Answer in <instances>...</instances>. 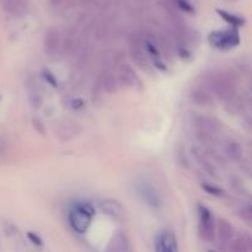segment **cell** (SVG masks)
Returning <instances> with one entry per match:
<instances>
[{
	"label": "cell",
	"mask_w": 252,
	"mask_h": 252,
	"mask_svg": "<svg viewBox=\"0 0 252 252\" xmlns=\"http://www.w3.org/2000/svg\"><path fill=\"white\" fill-rule=\"evenodd\" d=\"M204 84L213 95L223 101H231L236 95L238 81L229 71L211 70L204 75Z\"/></svg>",
	"instance_id": "1"
},
{
	"label": "cell",
	"mask_w": 252,
	"mask_h": 252,
	"mask_svg": "<svg viewBox=\"0 0 252 252\" xmlns=\"http://www.w3.org/2000/svg\"><path fill=\"white\" fill-rule=\"evenodd\" d=\"M95 211L89 203H78L69 211L68 219L70 226L76 233H85L91 224Z\"/></svg>",
	"instance_id": "2"
},
{
	"label": "cell",
	"mask_w": 252,
	"mask_h": 252,
	"mask_svg": "<svg viewBox=\"0 0 252 252\" xmlns=\"http://www.w3.org/2000/svg\"><path fill=\"white\" fill-rule=\"evenodd\" d=\"M209 42L212 46H214L218 49L228 51V49L234 48L240 42L239 32L236 27L225 30V31H214L209 34Z\"/></svg>",
	"instance_id": "3"
},
{
	"label": "cell",
	"mask_w": 252,
	"mask_h": 252,
	"mask_svg": "<svg viewBox=\"0 0 252 252\" xmlns=\"http://www.w3.org/2000/svg\"><path fill=\"white\" fill-rule=\"evenodd\" d=\"M198 216H199V236L202 240L207 243H212L216 239V223L212 212L207 207L199 204L198 206Z\"/></svg>",
	"instance_id": "4"
},
{
	"label": "cell",
	"mask_w": 252,
	"mask_h": 252,
	"mask_svg": "<svg viewBox=\"0 0 252 252\" xmlns=\"http://www.w3.org/2000/svg\"><path fill=\"white\" fill-rule=\"evenodd\" d=\"M194 126L197 128V138L203 139L207 137H216L217 133L220 129L218 121L208 116H194Z\"/></svg>",
	"instance_id": "5"
},
{
	"label": "cell",
	"mask_w": 252,
	"mask_h": 252,
	"mask_svg": "<svg viewBox=\"0 0 252 252\" xmlns=\"http://www.w3.org/2000/svg\"><path fill=\"white\" fill-rule=\"evenodd\" d=\"M135 191L138 192L143 202H145L147 206H149L153 209H159L161 207V199L158 194L157 189L150 182L139 181L135 184Z\"/></svg>",
	"instance_id": "6"
},
{
	"label": "cell",
	"mask_w": 252,
	"mask_h": 252,
	"mask_svg": "<svg viewBox=\"0 0 252 252\" xmlns=\"http://www.w3.org/2000/svg\"><path fill=\"white\" fill-rule=\"evenodd\" d=\"M143 42L140 41L138 37L133 36L129 41V53L130 58L134 62L135 65L138 68H140L142 70L148 71L149 70V61L147 58V54H145L144 49H143Z\"/></svg>",
	"instance_id": "7"
},
{
	"label": "cell",
	"mask_w": 252,
	"mask_h": 252,
	"mask_svg": "<svg viewBox=\"0 0 252 252\" xmlns=\"http://www.w3.org/2000/svg\"><path fill=\"white\" fill-rule=\"evenodd\" d=\"M118 83L121 85H125L127 88L140 89L142 88V81L139 76L135 74L134 69L128 64H122L118 69Z\"/></svg>",
	"instance_id": "8"
},
{
	"label": "cell",
	"mask_w": 252,
	"mask_h": 252,
	"mask_svg": "<svg viewBox=\"0 0 252 252\" xmlns=\"http://www.w3.org/2000/svg\"><path fill=\"white\" fill-rule=\"evenodd\" d=\"M155 250L159 252H176L179 250L175 234L172 231H162L157 238Z\"/></svg>",
	"instance_id": "9"
},
{
	"label": "cell",
	"mask_w": 252,
	"mask_h": 252,
	"mask_svg": "<svg viewBox=\"0 0 252 252\" xmlns=\"http://www.w3.org/2000/svg\"><path fill=\"white\" fill-rule=\"evenodd\" d=\"M43 47L44 52H46L48 56H54V54L58 53L59 47H61V34L59 31L54 27H51L46 31L43 38Z\"/></svg>",
	"instance_id": "10"
},
{
	"label": "cell",
	"mask_w": 252,
	"mask_h": 252,
	"mask_svg": "<svg viewBox=\"0 0 252 252\" xmlns=\"http://www.w3.org/2000/svg\"><path fill=\"white\" fill-rule=\"evenodd\" d=\"M189 98L193 103L198 106H212L214 103V97L213 94L209 91V89L207 86H197L193 88L189 93Z\"/></svg>",
	"instance_id": "11"
},
{
	"label": "cell",
	"mask_w": 252,
	"mask_h": 252,
	"mask_svg": "<svg viewBox=\"0 0 252 252\" xmlns=\"http://www.w3.org/2000/svg\"><path fill=\"white\" fill-rule=\"evenodd\" d=\"M217 238H218L219 244L225 245L230 244L231 239L234 238V228L226 219H219L217 223Z\"/></svg>",
	"instance_id": "12"
},
{
	"label": "cell",
	"mask_w": 252,
	"mask_h": 252,
	"mask_svg": "<svg viewBox=\"0 0 252 252\" xmlns=\"http://www.w3.org/2000/svg\"><path fill=\"white\" fill-rule=\"evenodd\" d=\"M2 9L5 12L12 16H21L26 12L27 5L24 0H4Z\"/></svg>",
	"instance_id": "13"
},
{
	"label": "cell",
	"mask_w": 252,
	"mask_h": 252,
	"mask_svg": "<svg viewBox=\"0 0 252 252\" xmlns=\"http://www.w3.org/2000/svg\"><path fill=\"white\" fill-rule=\"evenodd\" d=\"M233 240V239H231ZM230 250L234 252H248L252 250V239L249 234H243L234 239L230 245Z\"/></svg>",
	"instance_id": "14"
},
{
	"label": "cell",
	"mask_w": 252,
	"mask_h": 252,
	"mask_svg": "<svg viewBox=\"0 0 252 252\" xmlns=\"http://www.w3.org/2000/svg\"><path fill=\"white\" fill-rule=\"evenodd\" d=\"M101 211L115 219L120 218L123 214L122 206L117 201H113V199H106V201H103L101 203Z\"/></svg>",
	"instance_id": "15"
},
{
	"label": "cell",
	"mask_w": 252,
	"mask_h": 252,
	"mask_svg": "<svg viewBox=\"0 0 252 252\" xmlns=\"http://www.w3.org/2000/svg\"><path fill=\"white\" fill-rule=\"evenodd\" d=\"M192 154H193L194 159L197 160V162H198V164L203 167V170H206V171L211 175L217 174L214 165L212 164L211 160L207 158V155L204 154V153L202 152L199 148H193V149H192Z\"/></svg>",
	"instance_id": "16"
},
{
	"label": "cell",
	"mask_w": 252,
	"mask_h": 252,
	"mask_svg": "<svg viewBox=\"0 0 252 252\" xmlns=\"http://www.w3.org/2000/svg\"><path fill=\"white\" fill-rule=\"evenodd\" d=\"M129 241H128L127 236L123 233H117L113 236L112 241L108 246V251H129Z\"/></svg>",
	"instance_id": "17"
},
{
	"label": "cell",
	"mask_w": 252,
	"mask_h": 252,
	"mask_svg": "<svg viewBox=\"0 0 252 252\" xmlns=\"http://www.w3.org/2000/svg\"><path fill=\"white\" fill-rule=\"evenodd\" d=\"M225 153L226 157L233 161H240L243 158V148L236 140L230 139L225 143Z\"/></svg>",
	"instance_id": "18"
},
{
	"label": "cell",
	"mask_w": 252,
	"mask_h": 252,
	"mask_svg": "<svg viewBox=\"0 0 252 252\" xmlns=\"http://www.w3.org/2000/svg\"><path fill=\"white\" fill-rule=\"evenodd\" d=\"M217 12L220 15L221 19L225 20L229 25H231V26L234 27H240L245 24V19H244V17L236 16V15L230 14V12L228 11H224V10H217Z\"/></svg>",
	"instance_id": "19"
},
{
	"label": "cell",
	"mask_w": 252,
	"mask_h": 252,
	"mask_svg": "<svg viewBox=\"0 0 252 252\" xmlns=\"http://www.w3.org/2000/svg\"><path fill=\"white\" fill-rule=\"evenodd\" d=\"M103 90L107 94H115L118 90V80L113 74H107L103 76L102 80Z\"/></svg>",
	"instance_id": "20"
},
{
	"label": "cell",
	"mask_w": 252,
	"mask_h": 252,
	"mask_svg": "<svg viewBox=\"0 0 252 252\" xmlns=\"http://www.w3.org/2000/svg\"><path fill=\"white\" fill-rule=\"evenodd\" d=\"M29 100H30V103H31L32 107L36 108V110L41 108L42 103H43V100H42V96L39 95L38 93H36V91H31V93H30Z\"/></svg>",
	"instance_id": "21"
},
{
	"label": "cell",
	"mask_w": 252,
	"mask_h": 252,
	"mask_svg": "<svg viewBox=\"0 0 252 252\" xmlns=\"http://www.w3.org/2000/svg\"><path fill=\"white\" fill-rule=\"evenodd\" d=\"M202 189H203L207 193L213 194V196L220 197L224 194L223 189H219V187H217V186H213V185H211V184H202Z\"/></svg>",
	"instance_id": "22"
},
{
	"label": "cell",
	"mask_w": 252,
	"mask_h": 252,
	"mask_svg": "<svg viewBox=\"0 0 252 252\" xmlns=\"http://www.w3.org/2000/svg\"><path fill=\"white\" fill-rule=\"evenodd\" d=\"M239 214H240V217H241V219H243V220H245L248 224H251V221H252V209H251L250 204H246L245 207H243V208L240 209V212H239Z\"/></svg>",
	"instance_id": "23"
},
{
	"label": "cell",
	"mask_w": 252,
	"mask_h": 252,
	"mask_svg": "<svg viewBox=\"0 0 252 252\" xmlns=\"http://www.w3.org/2000/svg\"><path fill=\"white\" fill-rule=\"evenodd\" d=\"M43 78L46 79L47 83H49V85H52V86H57V85H58V83H57L56 76H54L53 74H52L49 70H44L43 71Z\"/></svg>",
	"instance_id": "24"
},
{
	"label": "cell",
	"mask_w": 252,
	"mask_h": 252,
	"mask_svg": "<svg viewBox=\"0 0 252 252\" xmlns=\"http://www.w3.org/2000/svg\"><path fill=\"white\" fill-rule=\"evenodd\" d=\"M32 123H33L34 129H36L39 134L44 135L46 130H44V126H43V123H42V121L38 120V118H33V120H32Z\"/></svg>",
	"instance_id": "25"
},
{
	"label": "cell",
	"mask_w": 252,
	"mask_h": 252,
	"mask_svg": "<svg viewBox=\"0 0 252 252\" xmlns=\"http://www.w3.org/2000/svg\"><path fill=\"white\" fill-rule=\"evenodd\" d=\"M29 239L32 241V243L34 244V245H38V246L42 245L41 238H39L38 235H36V234H34V233H31V231H30V233H29Z\"/></svg>",
	"instance_id": "26"
},
{
	"label": "cell",
	"mask_w": 252,
	"mask_h": 252,
	"mask_svg": "<svg viewBox=\"0 0 252 252\" xmlns=\"http://www.w3.org/2000/svg\"><path fill=\"white\" fill-rule=\"evenodd\" d=\"M63 1L64 0H51V4L53 5V6H58V5H61Z\"/></svg>",
	"instance_id": "27"
},
{
	"label": "cell",
	"mask_w": 252,
	"mask_h": 252,
	"mask_svg": "<svg viewBox=\"0 0 252 252\" xmlns=\"http://www.w3.org/2000/svg\"><path fill=\"white\" fill-rule=\"evenodd\" d=\"M228 1H230V2H234V1H238V0H228Z\"/></svg>",
	"instance_id": "28"
},
{
	"label": "cell",
	"mask_w": 252,
	"mask_h": 252,
	"mask_svg": "<svg viewBox=\"0 0 252 252\" xmlns=\"http://www.w3.org/2000/svg\"><path fill=\"white\" fill-rule=\"evenodd\" d=\"M0 153H1V150H0Z\"/></svg>",
	"instance_id": "29"
}]
</instances>
